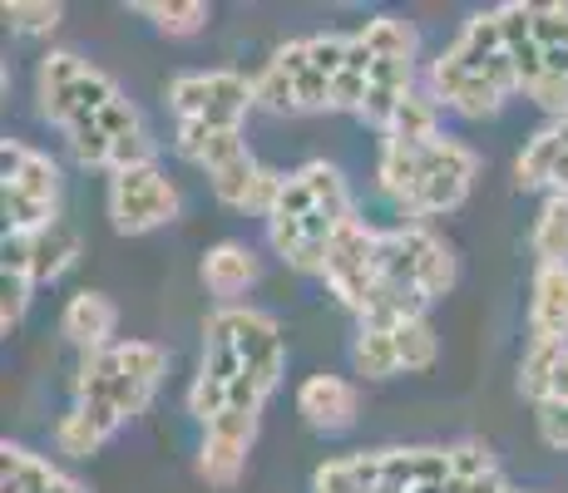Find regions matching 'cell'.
Listing matches in <instances>:
<instances>
[{
	"label": "cell",
	"mask_w": 568,
	"mask_h": 493,
	"mask_svg": "<svg viewBox=\"0 0 568 493\" xmlns=\"http://www.w3.org/2000/svg\"><path fill=\"white\" fill-rule=\"evenodd\" d=\"M109 217H114V227L129 237L154 233V227L179 217V188H173L159 168L114 173V183H109Z\"/></svg>",
	"instance_id": "1"
},
{
	"label": "cell",
	"mask_w": 568,
	"mask_h": 493,
	"mask_svg": "<svg viewBox=\"0 0 568 493\" xmlns=\"http://www.w3.org/2000/svg\"><path fill=\"white\" fill-rule=\"evenodd\" d=\"M169 99L179 109V119H207L213 129H237L243 114L253 109V80H243L233 70L179 74L169 84Z\"/></svg>",
	"instance_id": "2"
},
{
	"label": "cell",
	"mask_w": 568,
	"mask_h": 493,
	"mask_svg": "<svg viewBox=\"0 0 568 493\" xmlns=\"http://www.w3.org/2000/svg\"><path fill=\"white\" fill-rule=\"evenodd\" d=\"M475 153L455 138H435L425 148V178H420V193L406 203V213L425 217V213H450V207L465 203L469 193V178H475Z\"/></svg>",
	"instance_id": "3"
},
{
	"label": "cell",
	"mask_w": 568,
	"mask_h": 493,
	"mask_svg": "<svg viewBox=\"0 0 568 493\" xmlns=\"http://www.w3.org/2000/svg\"><path fill=\"white\" fill-rule=\"evenodd\" d=\"M223 321L233 331V346L243 356V370L262 380V390H277L282 380V336H277V321L262 311H243V306H223Z\"/></svg>",
	"instance_id": "4"
},
{
	"label": "cell",
	"mask_w": 568,
	"mask_h": 493,
	"mask_svg": "<svg viewBox=\"0 0 568 493\" xmlns=\"http://www.w3.org/2000/svg\"><path fill=\"white\" fill-rule=\"evenodd\" d=\"M297 410L302 420L312 424V430H352L356 424V410H362V400H356V386L342 376H312L307 386L297 390Z\"/></svg>",
	"instance_id": "5"
},
{
	"label": "cell",
	"mask_w": 568,
	"mask_h": 493,
	"mask_svg": "<svg viewBox=\"0 0 568 493\" xmlns=\"http://www.w3.org/2000/svg\"><path fill=\"white\" fill-rule=\"evenodd\" d=\"M119 424H124V414L114 410V404H74L70 414L60 420V430H54V440H60L64 454L74 459H90L94 449L104 440H114Z\"/></svg>",
	"instance_id": "6"
},
{
	"label": "cell",
	"mask_w": 568,
	"mask_h": 493,
	"mask_svg": "<svg viewBox=\"0 0 568 493\" xmlns=\"http://www.w3.org/2000/svg\"><path fill=\"white\" fill-rule=\"evenodd\" d=\"M64 336H70L74 346L84 350V356H94V350H109V336H114L119 326V311L114 301L100 291H80L70 306H64Z\"/></svg>",
	"instance_id": "7"
},
{
	"label": "cell",
	"mask_w": 568,
	"mask_h": 493,
	"mask_svg": "<svg viewBox=\"0 0 568 493\" xmlns=\"http://www.w3.org/2000/svg\"><path fill=\"white\" fill-rule=\"evenodd\" d=\"M529 326L534 341H568V267H539Z\"/></svg>",
	"instance_id": "8"
},
{
	"label": "cell",
	"mask_w": 568,
	"mask_h": 493,
	"mask_svg": "<svg viewBox=\"0 0 568 493\" xmlns=\"http://www.w3.org/2000/svg\"><path fill=\"white\" fill-rule=\"evenodd\" d=\"M0 163H6V188L36 197V203H54V197H60V173H54V163L45 158V153H36L26 144H10L6 138Z\"/></svg>",
	"instance_id": "9"
},
{
	"label": "cell",
	"mask_w": 568,
	"mask_h": 493,
	"mask_svg": "<svg viewBox=\"0 0 568 493\" xmlns=\"http://www.w3.org/2000/svg\"><path fill=\"white\" fill-rule=\"evenodd\" d=\"M425 148L430 144H400V138H386L381 144V163H376V178L381 188L396 197L400 207L420 193V178H425Z\"/></svg>",
	"instance_id": "10"
},
{
	"label": "cell",
	"mask_w": 568,
	"mask_h": 493,
	"mask_svg": "<svg viewBox=\"0 0 568 493\" xmlns=\"http://www.w3.org/2000/svg\"><path fill=\"white\" fill-rule=\"evenodd\" d=\"M425 306H430V296L415 287V281H381L362 321L371 326V331H400V326L420 321Z\"/></svg>",
	"instance_id": "11"
},
{
	"label": "cell",
	"mask_w": 568,
	"mask_h": 493,
	"mask_svg": "<svg viewBox=\"0 0 568 493\" xmlns=\"http://www.w3.org/2000/svg\"><path fill=\"white\" fill-rule=\"evenodd\" d=\"M90 74V64L74 50H54L40 64V109H45L50 124H64V109H70V94L80 90V80Z\"/></svg>",
	"instance_id": "12"
},
{
	"label": "cell",
	"mask_w": 568,
	"mask_h": 493,
	"mask_svg": "<svg viewBox=\"0 0 568 493\" xmlns=\"http://www.w3.org/2000/svg\"><path fill=\"white\" fill-rule=\"evenodd\" d=\"M406 247H410V261H415V287L430 296V301L455 287V257L440 237H430L425 227H406Z\"/></svg>",
	"instance_id": "13"
},
{
	"label": "cell",
	"mask_w": 568,
	"mask_h": 493,
	"mask_svg": "<svg viewBox=\"0 0 568 493\" xmlns=\"http://www.w3.org/2000/svg\"><path fill=\"white\" fill-rule=\"evenodd\" d=\"M203 281L213 296H237L257 281V257L243 243H217L203 257Z\"/></svg>",
	"instance_id": "14"
},
{
	"label": "cell",
	"mask_w": 568,
	"mask_h": 493,
	"mask_svg": "<svg viewBox=\"0 0 568 493\" xmlns=\"http://www.w3.org/2000/svg\"><path fill=\"white\" fill-rule=\"evenodd\" d=\"M376 489H381V454L326 459L312 474V493H376Z\"/></svg>",
	"instance_id": "15"
},
{
	"label": "cell",
	"mask_w": 568,
	"mask_h": 493,
	"mask_svg": "<svg viewBox=\"0 0 568 493\" xmlns=\"http://www.w3.org/2000/svg\"><path fill=\"white\" fill-rule=\"evenodd\" d=\"M450 60H460L469 74H479L495 54H505V35H499V16L495 10H485V16H469L465 20V30L455 35V45L445 50Z\"/></svg>",
	"instance_id": "16"
},
{
	"label": "cell",
	"mask_w": 568,
	"mask_h": 493,
	"mask_svg": "<svg viewBox=\"0 0 568 493\" xmlns=\"http://www.w3.org/2000/svg\"><path fill=\"white\" fill-rule=\"evenodd\" d=\"M74 257H80V237L64 223H50L45 233L30 237V277L36 281H54Z\"/></svg>",
	"instance_id": "17"
},
{
	"label": "cell",
	"mask_w": 568,
	"mask_h": 493,
	"mask_svg": "<svg viewBox=\"0 0 568 493\" xmlns=\"http://www.w3.org/2000/svg\"><path fill=\"white\" fill-rule=\"evenodd\" d=\"M119 376H124V366H119V350H94V356L80 360V370H74V400L80 404H109L114 400V386Z\"/></svg>",
	"instance_id": "18"
},
{
	"label": "cell",
	"mask_w": 568,
	"mask_h": 493,
	"mask_svg": "<svg viewBox=\"0 0 568 493\" xmlns=\"http://www.w3.org/2000/svg\"><path fill=\"white\" fill-rule=\"evenodd\" d=\"M534 251H539V267H568V197L554 193L539 207V223H534Z\"/></svg>",
	"instance_id": "19"
},
{
	"label": "cell",
	"mask_w": 568,
	"mask_h": 493,
	"mask_svg": "<svg viewBox=\"0 0 568 493\" xmlns=\"http://www.w3.org/2000/svg\"><path fill=\"white\" fill-rule=\"evenodd\" d=\"M559 158H564V138H559V129H539V134L524 144L519 153V188H544V183L554 178V168H559Z\"/></svg>",
	"instance_id": "20"
},
{
	"label": "cell",
	"mask_w": 568,
	"mask_h": 493,
	"mask_svg": "<svg viewBox=\"0 0 568 493\" xmlns=\"http://www.w3.org/2000/svg\"><path fill=\"white\" fill-rule=\"evenodd\" d=\"M213 178V193L223 197L227 207H253V193H257V178H262V163L253 153H237V158H227L223 168L207 173Z\"/></svg>",
	"instance_id": "21"
},
{
	"label": "cell",
	"mask_w": 568,
	"mask_h": 493,
	"mask_svg": "<svg viewBox=\"0 0 568 493\" xmlns=\"http://www.w3.org/2000/svg\"><path fill=\"white\" fill-rule=\"evenodd\" d=\"M564 356H568V341H534V346H529V356H524V366H519V390L529 394L534 404L549 400L554 370H559Z\"/></svg>",
	"instance_id": "22"
},
{
	"label": "cell",
	"mask_w": 568,
	"mask_h": 493,
	"mask_svg": "<svg viewBox=\"0 0 568 493\" xmlns=\"http://www.w3.org/2000/svg\"><path fill=\"white\" fill-rule=\"evenodd\" d=\"M302 178H307V188L316 197V213H326L332 223H352V193H346V183H342V173L332 168V163H307L302 168Z\"/></svg>",
	"instance_id": "23"
},
{
	"label": "cell",
	"mask_w": 568,
	"mask_h": 493,
	"mask_svg": "<svg viewBox=\"0 0 568 493\" xmlns=\"http://www.w3.org/2000/svg\"><path fill=\"white\" fill-rule=\"evenodd\" d=\"M243 464H247V444L217 440V434H207V440H203L199 474H203L213 489H233L237 479H243Z\"/></svg>",
	"instance_id": "24"
},
{
	"label": "cell",
	"mask_w": 568,
	"mask_h": 493,
	"mask_svg": "<svg viewBox=\"0 0 568 493\" xmlns=\"http://www.w3.org/2000/svg\"><path fill=\"white\" fill-rule=\"evenodd\" d=\"M352 360H356V376H366V380H386V376H396V370H400L396 336L362 326V336H356V346H352Z\"/></svg>",
	"instance_id": "25"
},
{
	"label": "cell",
	"mask_w": 568,
	"mask_h": 493,
	"mask_svg": "<svg viewBox=\"0 0 568 493\" xmlns=\"http://www.w3.org/2000/svg\"><path fill=\"white\" fill-rule=\"evenodd\" d=\"M386 138H400V144H435V138H440V129H435V99L410 90L406 99H400Z\"/></svg>",
	"instance_id": "26"
},
{
	"label": "cell",
	"mask_w": 568,
	"mask_h": 493,
	"mask_svg": "<svg viewBox=\"0 0 568 493\" xmlns=\"http://www.w3.org/2000/svg\"><path fill=\"white\" fill-rule=\"evenodd\" d=\"M139 16H149L163 35H199L203 20H207V6L203 0H173V6H163V0H139Z\"/></svg>",
	"instance_id": "27"
},
{
	"label": "cell",
	"mask_w": 568,
	"mask_h": 493,
	"mask_svg": "<svg viewBox=\"0 0 568 493\" xmlns=\"http://www.w3.org/2000/svg\"><path fill=\"white\" fill-rule=\"evenodd\" d=\"M362 40L371 45V54H376V60H415V30L406 25V20H396V16L366 20Z\"/></svg>",
	"instance_id": "28"
},
{
	"label": "cell",
	"mask_w": 568,
	"mask_h": 493,
	"mask_svg": "<svg viewBox=\"0 0 568 493\" xmlns=\"http://www.w3.org/2000/svg\"><path fill=\"white\" fill-rule=\"evenodd\" d=\"M6 20L20 35H50L64 20V10L54 6V0H6Z\"/></svg>",
	"instance_id": "29"
},
{
	"label": "cell",
	"mask_w": 568,
	"mask_h": 493,
	"mask_svg": "<svg viewBox=\"0 0 568 493\" xmlns=\"http://www.w3.org/2000/svg\"><path fill=\"white\" fill-rule=\"evenodd\" d=\"M253 104L267 114H297V80H287L277 64H267L253 80Z\"/></svg>",
	"instance_id": "30"
},
{
	"label": "cell",
	"mask_w": 568,
	"mask_h": 493,
	"mask_svg": "<svg viewBox=\"0 0 568 493\" xmlns=\"http://www.w3.org/2000/svg\"><path fill=\"white\" fill-rule=\"evenodd\" d=\"M396 336V356H400V370H430L435 366V331L425 321H410V326H400V331H390Z\"/></svg>",
	"instance_id": "31"
},
{
	"label": "cell",
	"mask_w": 568,
	"mask_h": 493,
	"mask_svg": "<svg viewBox=\"0 0 568 493\" xmlns=\"http://www.w3.org/2000/svg\"><path fill=\"white\" fill-rule=\"evenodd\" d=\"M64 134H70V153H74V163H84V168H104L109 153H114V138H109L104 129L94 124V119H80V124H70Z\"/></svg>",
	"instance_id": "32"
},
{
	"label": "cell",
	"mask_w": 568,
	"mask_h": 493,
	"mask_svg": "<svg viewBox=\"0 0 568 493\" xmlns=\"http://www.w3.org/2000/svg\"><path fill=\"white\" fill-rule=\"evenodd\" d=\"M114 350H119V366H124V376H129V380L159 386L163 366H169V356H163L159 346H149V341H124V346H114Z\"/></svg>",
	"instance_id": "33"
},
{
	"label": "cell",
	"mask_w": 568,
	"mask_h": 493,
	"mask_svg": "<svg viewBox=\"0 0 568 493\" xmlns=\"http://www.w3.org/2000/svg\"><path fill=\"white\" fill-rule=\"evenodd\" d=\"M499 104H505V94H499L485 74H469L460 90H455V99H450V109L455 114H465V119H485V114H495Z\"/></svg>",
	"instance_id": "34"
},
{
	"label": "cell",
	"mask_w": 568,
	"mask_h": 493,
	"mask_svg": "<svg viewBox=\"0 0 568 493\" xmlns=\"http://www.w3.org/2000/svg\"><path fill=\"white\" fill-rule=\"evenodd\" d=\"M499 474L495 469V454H489L485 444L465 440V444H450V479L455 484H479V479Z\"/></svg>",
	"instance_id": "35"
},
{
	"label": "cell",
	"mask_w": 568,
	"mask_h": 493,
	"mask_svg": "<svg viewBox=\"0 0 568 493\" xmlns=\"http://www.w3.org/2000/svg\"><path fill=\"white\" fill-rule=\"evenodd\" d=\"M223 410H227V380L203 376L199 370V380H193V390H189V414H199L203 424H213Z\"/></svg>",
	"instance_id": "36"
},
{
	"label": "cell",
	"mask_w": 568,
	"mask_h": 493,
	"mask_svg": "<svg viewBox=\"0 0 568 493\" xmlns=\"http://www.w3.org/2000/svg\"><path fill=\"white\" fill-rule=\"evenodd\" d=\"M534 45L568 50V6H534Z\"/></svg>",
	"instance_id": "37"
},
{
	"label": "cell",
	"mask_w": 568,
	"mask_h": 493,
	"mask_svg": "<svg viewBox=\"0 0 568 493\" xmlns=\"http://www.w3.org/2000/svg\"><path fill=\"white\" fill-rule=\"evenodd\" d=\"M109 168L114 173H129V168H154V138L139 129L129 138H114V153H109Z\"/></svg>",
	"instance_id": "38"
},
{
	"label": "cell",
	"mask_w": 568,
	"mask_h": 493,
	"mask_svg": "<svg viewBox=\"0 0 568 493\" xmlns=\"http://www.w3.org/2000/svg\"><path fill=\"white\" fill-rule=\"evenodd\" d=\"M499 16V35H505V50H519L534 40V6H524V0H509V6L495 10Z\"/></svg>",
	"instance_id": "39"
},
{
	"label": "cell",
	"mask_w": 568,
	"mask_h": 493,
	"mask_svg": "<svg viewBox=\"0 0 568 493\" xmlns=\"http://www.w3.org/2000/svg\"><path fill=\"white\" fill-rule=\"evenodd\" d=\"M312 213H316V197L307 188V178L292 173V178L282 183V197H277V207H272V217H297V223H307Z\"/></svg>",
	"instance_id": "40"
},
{
	"label": "cell",
	"mask_w": 568,
	"mask_h": 493,
	"mask_svg": "<svg viewBox=\"0 0 568 493\" xmlns=\"http://www.w3.org/2000/svg\"><path fill=\"white\" fill-rule=\"evenodd\" d=\"M30 287L36 281L30 277H16V271H6V281H0V326H20V316H26V306H30Z\"/></svg>",
	"instance_id": "41"
},
{
	"label": "cell",
	"mask_w": 568,
	"mask_h": 493,
	"mask_svg": "<svg viewBox=\"0 0 568 493\" xmlns=\"http://www.w3.org/2000/svg\"><path fill=\"white\" fill-rule=\"evenodd\" d=\"M366 94H371V74L342 70V74L332 80V109H352V114H362V109H366Z\"/></svg>",
	"instance_id": "42"
},
{
	"label": "cell",
	"mask_w": 568,
	"mask_h": 493,
	"mask_svg": "<svg viewBox=\"0 0 568 493\" xmlns=\"http://www.w3.org/2000/svg\"><path fill=\"white\" fill-rule=\"evenodd\" d=\"M346 45H352V35H316L312 40V70L326 74V80H336L346 64Z\"/></svg>",
	"instance_id": "43"
},
{
	"label": "cell",
	"mask_w": 568,
	"mask_h": 493,
	"mask_svg": "<svg viewBox=\"0 0 568 493\" xmlns=\"http://www.w3.org/2000/svg\"><path fill=\"white\" fill-rule=\"evenodd\" d=\"M207 434H217V440H233V444H247V449H253V440H257V414H247V410H223L213 424H207Z\"/></svg>",
	"instance_id": "44"
},
{
	"label": "cell",
	"mask_w": 568,
	"mask_h": 493,
	"mask_svg": "<svg viewBox=\"0 0 568 493\" xmlns=\"http://www.w3.org/2000/svg\"><path fill=\"white\" fill-rule=\"evenodd\" d=\"M154 390H159V386H144V380H129V376H119L114 400H109V404H114V410L129 420V414H144V410H149V400H154Z\"/></svg>",
	"instance_id": "45"
},
{
	"label": "cell",
	"mask_w": 568,
	"mask_h": 493,
	"mask_svg": "<svg viewBox=\"0 0 568 493\" xmlns=\"http://www.w3.org/2000/svg\"><path fill=\"white\" fill-rule=\"evenodd\" d=\"M267 237H272V247H277V257H297L302 243H307V227L297 223V217H267Z\"/></svg>",
	"instance_id": "46"
},
{
	"label": "cell",
	"mask_w": 568,
	"mask_h": 493,
	"mask_svg": "<svg viewBox=\"0 0 568 493\" xmlns=\"http://www.w3.org/2000/svg\"><path fill=\"white\" fill-rule=\"evenodd\" d=\"M94 124H100V129H104V134H109V138H129V134H139V109H134V104H129V99H124V94H119V99H114V104H109V109H104V114H100V119H94Z\"/></svg>",
	"instance_id": "47"
},
{
	"label": "cell",
	"mask_w": 568,
	"mask_h": 493,
	"mask_svg": "<svg viewBox=\"0 0 568 493\" xmlns=\"http://www.w3.org/2000/svg\"><path fill=\"white\" fill-rule=\"evenodd\" d=\"M539 434L549 449H568V404H559V400L539 404Z\"/></svg>",
	"instance_id": "48"
},
{
	"label": "cell",
	"mask_w": 568,
	"mask_h": 493,
	"mask_svg": "<svg viewBox=\"0 0 568 493\" xmlns=\"http://www.w3.org/2000/svg\"><path fill=\"white\" fill-rule=\"evenodd\" d=\"M302 109H332V80H326V74H316V70H307L297 80V114Z\"/></svg>",
	"instance_id": "49"
},
{
	"label": "cell",
	"mask_w": 568,
	"mask_h": 493,
	"mask_svg": "<svg viewBox=\"0 0 568 493\" xmlns=\"http://www.w3.org/2000/svg\"><path fill=\"white\" fill-rule=\"evenodd\" d=\"M262 400H267V390H262V380L257 376H237L233 386H227V410H247V414H257L262 410Z\"/></svg>",
	"instance_id": "50"
},
{
	"label": "cell",
	"mask_w": 568,
	"mask_h": 493,
	"mask_svg": "<svg viewBox=\"0 0 568 493\" xmlns=\"http://www.w3.org/2000/svg\"><path fill=\"white\" fill-rule=\"evenodd\" d=\"M272 64H277L287 80H302V74L312 70V40H287V45L272 54Z\"/></svg>",
	"instance_id": "51"
},
{
	"label": "cell",
	"mask_w": 568,
	"mask_h": 493,
	"mask_svg": "<svg viewBox=\"0 0 568 493\" xmlns=\"http://www.w3.org/2000/svg\"><path fill=\"white\" fill-rule=\"evenodd\" d=\"M479 74H485V80L495 84V90L505 94V99L515 94V90H524V80H519V64H515V54H509V50H505V54H495V60H489Z\"/></svg>",
	"instance_id": "52"
},
{
	"label": "cell",
	"mask_w": 568,
	"mask_h": 493,
	"mask_svg": "<svg viewBox=\"0 0 568 493\" xmlns=\"http://www.w3.org/2000/svg\"><path fill=\"white\" fill-rule=\"evenodd\" d=\"M549 400L568 404V356L559 360V370H554V386H549Z\"/></svg>",
	"instance_id": "53"
},
{
	"label": "cell",
	"mask_w": 568,
	"mask_h": 493,
	"mask_svg": "<svg viewBox=\"0 0 568 493\" xmlns=\"http://www.w3.org/2000/svg\"><path fill=\"white\" fill-rule=\"evenodd\" d=\"M549 188H554V193H564V197H568V148H564V158H559V168H554V178H549Z\"/></svg>",
	"instance_id": "54"
}]
</instances>
